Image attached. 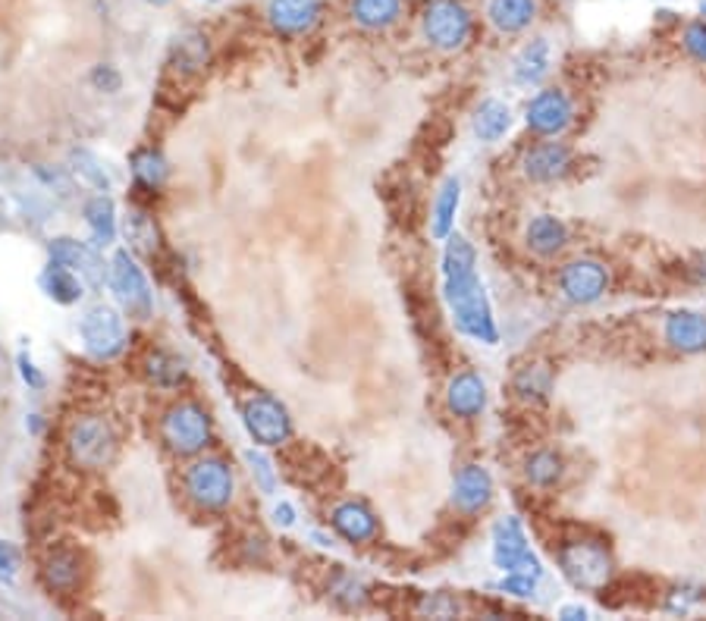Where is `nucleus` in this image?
Returning <instances> with one entry per match:
<instances>
[{
	"mask_svg": "<svg viewBox=\"0 0 706 621\" xmlns=\"http://www.w3.org/2000/svg\"><path fill=\"white\" fill-rule=\"evenodd\" d=\"M443 295L452 310V320L459 333L471 336L474 343L497 346L500 329L493 320V308L478 276V255L471 242L459 233H449L447 252H443Z\"/></svg>",
	"mask_w": 706,
	"mask_h": 621,
	"instance_id": "obj_1",
	"label": "nucleus"
},
{
	"mask_svg": "<svg viewBox=\"0 0 706 621\" xmlns=\"http://www.w3.org/2000/svg\"><path fill=\"white\" fill-rule=\"evenodd\" d=\"M421 35L430 48L456 54L474 35V13L465 0H428L421 10Z\"/></svg>",
	"mask_w": 706,
	"mask_h": 621,
	"instance_id": "obj_2",
	"label": "nucleus"
},
{
	"mask_svg": "<svg viewBox=\"0 0 706 621\" xmlns=\"http://www.w3.org/2000/svg\"><path fill=\"white\" fill-rule=\"evenodd\" d=\"M559 571L581 593H600L613 581V556L596 540H572L556 552Z\"/></svg>",
	"mask_w": 706,
	"mask_h": 621,
	"instance_id": "obj_3",
	"label": "nucleus"
},
{
	"mask_svg": "<svg viewBox=\"0 0 706 621\" xmlns=\"http://www.w3.org/2000/svg\"><path fill=\"white\" fill-rule=\"evenodd\" d=\"M183 487H186V496L198 509L221 512L233 502L236 477H233V468L226 465L224 458H198L186 468Z\"/></svg>",
	"mask_w": 706,
	"mask_h": 621,
	"instance_id": "obj_4",
	"label": "nucleus"
},
{
	"mask_svg": "<svg viewBox=\"0 0 706 621\" xmlns=\"http://www.w3.org/2000/svg\"><path fill=\"white\" fill-rule=\"evenodd\" d=\"M161 439L173 456H198L211 442V418L198 403L170 405L161 418Z\"/></svg>",
	"mask_w": 706,
	"mask_h": 621,
	"instance_id": "obj_5",
	"label": "nucleus"
},
{
	"mask_svg": "<svg viewBox=\"0 0 706 621\" xmlns=\"http://www.w3.org/2000/svg\"><path fill=\"white\" fill-rule=\"evenodd\" d=\"M66 446H70V458L75 465L89 468V471L108 468L116 456V437H113L111 424L104 418H94V415L73 420V427L66 434Z\"/></svg>",
	"mask_w": 706,
	"mask_h": 621,
	"instance_id": "obj_6",
	"label": "nucleus"
},
{
	"mask_svg": "<svg viewBox=\"0 0 706 621\" xmlns=\"http://www.w3.org/2000/svg\"><path fill=\"white\" fill-rule=\"evenodd\" d=\"M606 293H610V271L596 257H575L559 271V295L569 305L587 308V305H596Z\"/></svg>",
	"mask_w": 706,
	"mask_h": 621,
	"instance_id": "obj_7",
	"label": "nucleus"
},
{
	"mask_svg": "<svg viewBox=\"0 0 706 621\" xmlns=\"http://www.w3.org/2000/svg\"><path fill=\"white\" fill-rule=\"evenodd\" d=\"M493 562L505 574H534V578L543 574L540 559L534 556V549L528 543V533H524L515 515L502 518L500 525L493 528Z\"/></svg>",
	"mask_w": 706,
	"mask_h": 621,
	"instance_id": "obj_8",
	"label": "nucleus"
},
{
	"mask_svg": "<svg viewBox=\"0 0 706 621\" xmlns=\"http://www.w3.org/2000/svg\"><path fill=\"white\" fill-rule=\"evenodd\" d=\"M111 286L120 305L126 308L135 320H149L151 317V289L149 279L142 274V267L132 261L130 252H116L111 261Z\"/></svg>",
	"mask_w": 706,
	"mask_h": 621,
	"instance_id": "obj_9",
	"label": "nucleus"
},
{
	"mask_svg": "<svg viewBox=\"0 0 706 621\" xmlns=\"http://www.w3.org/2000/svg\"><path fill=\"white\" fill-rule=\"evenodd\" d=\"M242 420L248 437L260 446H279L293 434V420L274 396H252L242 405Z\"/></svg>",
	"mask_w": 706,
	"mask_h": 621,
	"instance_id": "obj_10",
	"label": "nucleus"
},
{
	"mask_svg": "<svg viewBox=\"0 0 706 621\" xmlns=\"http://www.w3.org/2000/svg\"><path fill=\"white\" fill-rule=\"evenodd\" d=\"M575 120V104L562 89H543L524 108V123L543 139H556Z\"/></svg>",
	"mask_w": 706,
	"mask_h": 621,
	"instance_id": "obj_11",
	"label": "nucleus"
},
{
	"mask_svg": "<svg viewBox=\"0 0 706 621\" xmlns=\"http://www.w3.org/2000/svg\"><path fill=\"white\" fill-rule=\"evenodd\" d=\"M82 339L85 348L98 355V358H113L116 352L126 346V329H123V317L108 305H98L85 317H82Z\"/></svg>",
	"mask_w": 706,
	"mask_h": 621,
	"instance_id": "obj_12",
	"label": "nucleus"
},
{
	"mask_svg": "<svg viewBox=\"0 0 706 621\" xmlns=\"http://www.w3.org/2000/svg\"><path fill=\"white\" fill-rule=\"evenodd\" d=\"M521 173L531 183H559L572 173V151L562 142H540L524 151Z\"/></svg>",
	"mask_w": 706,
	"mask_h": 621,
	"instance_id": "obj_13",
	"label": "nucleus"
},
{
	"mask_svg": "<svg viewBox=\"0 0 706 621\" xmlns=\"http://www.w3.org/2000/svg\"><path fill=\"white\" fill-rule=\"evenodd\" d=\"M264 17L279 35H305L320 19V0H267Z\"/></svg>",
	"mask_w": 706,
	"mask_h": 621,
	"instance_id": "obj_14",
	"label": "nucleus"
},
{
	"mask_svg": "<svg viewBox=\"0 0 706 621\" xmlns=\"http://www.w3.org/2000/svg\"><path fill=\"white\" fill-rule=\"evenodd\" d=\"M663 339L672 352L700 355V352H706V314L690 308L672 310L666 324H663Z\"/></svg>",
	"mask_w": 706,
	"mask_h": 621,
	"instance_id": "obj_15",
	"label": "nucleus"
},
{
	"mask_svg": "<svg viewBox=\"0 0 706 621\" xmlns=\"http://www.w3.org/2000/svg\"><path fill=\"white\" fill-rule=\"evenodd\" d=\"M493 499V477L481 465H465L452 480V506L462 515H478Z\"/></svg>",
	"mask_w": 706,
	"mask_h": 621,
	"instance_id": "obj_16",
	"label": "nucleus"
},
{
	"mask_svg": "<svg viewBox=\"0 0 706 621\" xmlns=\"http://www.w3.org/2000/svg\"><path fill=\"white\" fill-rule=\"evenodd\" d=\"M447 408L456 418L471 420L487 408V384L474 370H459L447 386Z\"/></svg>",
	"mask_w": 706,
	"mask_h": 621,
	"instance_id": "obj_17",
	"label": "nucleus"
},
{
	"mask_svg": "<svg viewBox=\"0 0 706 621\" xmlns=\"http://www.w3.org/2000/svg\"><path fill=\"white\" fill-rule=\"evenodd\" d=\"M51 261L70 267V271L82 276L89 286H101V283H104V264L98 261V255H94L89 245H82V242H75V238H54V242H51Z\"/></svg>",
	"mask_w": 706,
	"mask_h": 621,
	"instance_id": "obj_18",
	"label": "nucleus"
},
{
	"mask_svg": "<svg viewBox=\"0 0 706 621\" xmlns=\"http://www.w3.org/2000/svg\"><path fill=\"white\" fill-rule=\"evenodd\" d=\"M538 19V0H487V22L500 35H521Z\"/></svg>",
	"mask_w": 706,
	"mask_h": 621,
	"instance_id": "obj_19",
	"label": "nucleus"
},
{
	"mask_svg": "<svg viewBox=\"0 0 706 621\" xmlns=\"http://www.w3.org/2000/svg\"><path fill=\"white\" fill-rule=\"evenodd\" d=\"M524 242L538 257H556L569 245V226L553 214H538L524 230Z\"/></svg>",
	"mask_w": 706,
	"mask_h": 621,
	"instance_id": "obj_20",
	"label": "nucleus"
},
{
	"mask_svg": "<svg viewBox=\"0 0 706 621\" xmlns=\"http://www.w3.org/2000/svg\"><path fill=\"white\" fill-rule=\"evenodd\" d=\"M334 528L349 543H368L377 537V518L365 502H339L334 509Z\"/></svg>",
	"mask_w": 706,
	"mask_h": 621,
	"instance_id": "obj_21",
	"label": "nucleus"
},
{
	"mask_svg": "<svg viewBox=\"0 0 706 621\" xmlns=\"http://www.w3.org/2000/svg\"><path fill=\"white\" fill-rule=\"evenodd\" d=\"M550 67H553L550 41H546V38H534V41H528L519 51V57H515L512 75H515L519 85H540V82L546 79V73H550Z\"/></svg>",
	"mask_w": 706,
	"mask_h": 621,
	"instance_id": "obj_22",
	"label": "nucleus"
},
{
	"mask_svg": "<svg viewBox=\"0 0 706 621\" xmlns=\"http://www.w3.org/2000/svg\"><path fill=\"white\" fill-rule=\"evenodd\" d=\"M349 17L365 32H387L402 17V0H352Z\"/></svg>",
	"mask_w": 706,
	"mask_h": 621,
	"instance_id": "obj_23",
	"label": "nucleus"
},
{
	"mask_svg": "<svg viewBox=\"0 0 706 621\" xmlns=\"http://www.w3.org/2000/svg\"><path fill=\"white\" fill-rule=\"evenodd\" d=\"M82 581V559L73 549H57L44 562V584L54 593H73Z\"/></svg>",
	"mask_w": 706,
	"mask_h": 621,
	"instance_id": "obj_24",
	"label": "nucleus"
},
{
	"mask_svg": "<svg viewBox=\"0 0 706 621\" xmlns=\"http://www.w3.org/2000/svg\"><path fill=\"white\" fill-rule=\"evenodd\" d=\"M471 129H474V135L481 142L493 145V142H500L502 135L512 129V110H509V104L497 101V98H487L481 108L474 110Z\"/></svg>",
	"mask_w": 706,
	"mask_h": 621,
	"instance_id": "obj_25",
	"label": "nucleus"
},
{
	"mask_svg": "<svg viewBox=\"0 0 706 621\" xmlns=\"http://www.w3.org/2000/svg\"><path fill=\"white\" fill-rule=\"evenodd\" d=\"M462 202V183L456 176H449L447 183L440 185L437 202H433V217H430V233L437 238H449L452 223H456V211Z\"/></svg>",
	"mask_w": 706,
	"mask_h": 621,
	"instance_id": "obj_26",
	"label": "nucleus"
},
{
	"mask_svg": "<svg viewBox=\"0 0 706 621\" xmlns=\"http://www.w3.org/2000/svg\"><path fill=\"white\" fill-rule=\"evenodd\" d=\"M41 286H44V293L51 295L57 305H75L82 298V276L73 274L63 264H54V261L44 271V276H41Z\"/></svg>",
	"mask_w": 706,
	"mask_h": 621,
	"instance_id": "obj_27",
	"label": "nucleus"
},
{
	"mask_svg": "<svg viewBox=\"0 0 706 621\" xmlns=\"http://www.w3.org/2000/svg\"><path fill=\"white\" fill-rule=\"evenodd\" d=\"M565 475V461L562 456L556 452H550V449H543V452H534V456L528 458V465H524V477L540 487V490H550V487H556L559 480Z\"/></svg>",
	"mask_w": 706,
	"mask_h": 621,
	"instance_id": "obj_28",
	"label": "nucleus"
},
{
	"mask_svg": "<svg viewBox=\"0 0 706 621\" xmlns=\"http://www.w3.org/2000/svg\"><path fill=\"white\" fill-rule=\"evenodd\" d=\"M85 223L92 226L98 245H111L116 236V211L108 195H94L92 202L85 204Z\"/></svg>",
	"mask_w": 706,
	"mask_h": 621,
	"instance_id": "obj_29",
	"label": "nucleus"
},
{
	"mask_svg": "<svg viewBox=\"0 0 706 621\" xmlns=\"http://www.w3.org/2000/svg\"><path fill=\"white\" fill-rule=\"evenodd\" d=\"M173 60H176V70H183V73H198L207 63V38L198 35V32L180 35L176 38V44H173Z\"/></svg>",
	"mask_w": 706,
	"mask_h": 621,
	"instance_id": "obj_30",
	"label": "nucleus"
},
{
	"mask_svg": "<svg viewBox=\"0 0 706 621\" xmlns=\"http://www.w3.org/2000/svg\"><path fill=\"white\" fill-rule=\"evenodd\" d=\"M550 389H553V374L543 365L521 367L515 377V393L524 403H543L550 396Z\"/></svg>",
	"mask_w": 706,
	"mask_h": 621,
	"instance_id": "obj_31",
	"label": "nucleus"
},
{
	"mask_svg": "<svg viewBox=\"0 0 706 621\" xmlns=\"http://www.w3.org/2000/svg\"><path fill=\"white\" fill-rule=\"evenodd\" d=\"M132 173H135V180L142 185L161 189L164 180H167V161H164L157 151H142V154H135V161H132Z\"/></svg>",
	"mask_w": 706,
	"mask_h": 621,
	"instance_id": "obj_32",
	"label": "nucleus"
},
{
	"mask_svg": "<svg viewBox=\"0 0 706 621\" xmlns=\"http://www.w3.org/2000/svg\"><path fill=\"white\" fill-rule=\"evenodd\" d=\"M149 377L157 386H176L186 377V367L180 358H173L167 352H154L149 358Z\"/></svg>",
	"mask_w": 706,
	"mask_h": 621,
	"instance_id": "obj_33",
	"label": "nucleus"
},
{
	"mask_svg": "<svg viewBox=\"0 0 706 621\" xmlns=\"http://www.w3.org/2000/svg\"><path fill=\"white\" fill-rule=\"evenodd\" d=\"M73 164H75V173H79V176H85L94 189H101V192H108V189H111V176L104 173V166H101V161H98L94 154H89V151H73Z\"/></svg>",
	"mask_w": 706,
	"mask_h": 621,
	"instance_id": "obj_34",
	"label": "nucleus"
},
{
	"mask_svg": "<svg viewBox=\"0 0 706 621\" xmlns=\"http://www.w3.org/2000/svg\"><path fill=\"white\" fill-rule=\"evenodd\" d=\"M682 44H685L690 60H697V63H704L706 67V19H694V22L685 26Z\"/></svg>",
	"mask_w": 706,
	"mask_h": 621,
	"instance_id": "obj_35",
	"label": "nucleus"
},
{
	"mask_svg": "<svg viewBox=\"0 0 706 621\" xmlns=\"http://www.w3.org/2000/svg\"><path fill=\"white\" fill-rule=\"evenodd\" d=\"M248 465H252V475L258 480V487L264 493H274L277 490V475H274V465L267 461V458L260 456V452H248Z\"/></svg>",
	"mask_w": 706,
	"mask_h": 621,
	"instance_id": "obj_36",
	"label": "nucleus"
},
{
	"mask_svg": "<svg viewBox=\"0 0 706 621\" xmlns=\"http://www.w3.org/2000/svg\"><path fill=\"white\" fill-rule=\"evenodd\" d=\"M424 612H428L430 619H452V615H459V600L456 597H449V593H433V597H428L424 600V605H421Z\"/></svg>",
	"mask_w": 706,
	"mask_h": 621,
	"instance_id": "obj_37",
	"label": "nucleus"
},
{
	"mask_svg": "<svg viewBox=\"0 0 706 621\" xmlns=\"http://www.w3.org/2000/svg\"><path fill=\"white\" fill-rule=\"evenodd\" d=\"M92 85L98 89V92H120V85H123V79H120V73H116V67H111V63H101V67H94L92 70Z\"/></svg>",
	"mask_w": 706,
	"mask_h": 621,
	"instance_id": "obj_38",
	"label": "nucleus"
},
{
	"mask_svg": "<svg viewBox=\"0 0 706 621\" xmlns=\"http://www.w3.org/2000/svg\"><path fill=\"white\" fill-rule=\"evenodd\" d=\"M538 581L540 578H534V574H505V581L500 587L512 597H534Z\"/></svg>",
	"mask_w": 706,
	"mask_h": 621,
	"instance_id": "obj_39",
	"label": "nucleus"
},
{
	"mask_svg": "<svg viewBox=\"0 0 706 621\" xmlns=\"http://www.w3.org/2000/svg\"><path fill=\"white\" fill-rule=\"evenodd\" d=\"M19 568V556L13 543H7V540H0V578H13Z\"/></svg>",
	"mask_w": 706,
	"mask_h": 621,
	"instance_id": "obj_40",
	"label": "nucleus"
},
{
	"mask_svg": "<svg viewBox=\"0 0 706 621\" xmlns=\"http://www.w3.org/2000/svg\"><path fill=\"white\" fill-rule=\"evenodd\" d=\"M19 367H22V380H25V384L29 386H44V377H41V374H38L35 370V365H32V362H29V358H25V355H22V358H19Z\"/></svg>",
	"mask_w": 706,
	"mask_h": 621,
	"instance_id": "obj_41",
	"label": "nucleus"
},
{
	"mask_svg": "<svg viewBox=\"0 0 706 621\" xmlns=\"http://www.w3.org/2000/svg\"><path fill=\"white\" fill-rule=\"evenodd\" d=\"M274 521H277V525H283V528H289V525L296 521L293 506H286V502H283V506H277V509H274Z\"/></svg>",
	"mask_w": 706,
	"mask_h": 621,
	"instance_id": "obj_42",
	"label": "nucleus"
},
{
	"mask_svg": "<svg viewBox=\"0 0 706 621\" xmlns=\"http://www.w3.org/2000/svg\"><path fill=\"white\" fill-rule=\"evenodd\" d=\"M559 619H587V609H584V605H562V609H559Z\"/></svg>",
	"mask_w": 706,
	"mask_h": 621,
	"instance_id": "obj_43",
	"label": "nucleus"
},
{
	"mask_svg": "<svg viewBox=\"0 0 706 621\" xmlns=\"http://www.w3.org/2000/svg\"><path fill=\"white\" fill-rule=\"evenodd\" d=\"M694 271H697V276H700V279H704V283H706V257H700V264H697Z\"/></svg>",
	"mask_w": 706,
	"mask_h": 621,
	"instance_id": "obj_44",
	"label": "nucleus"
},
{
	"mask_svg": "<svg viewBox=\"0 0 706 621\" xmlns=\"http://www.w3.org/2000/svg\"><path fill=\"white\" fill-rule=\"evenodd\" d=\"M149 3H154V7H164V3H170V0H149Z\"/></svg>",
	"mask_w": 706,
	"mask_h": 621,
	"instance_id": "obj_45",
	"label": "nucleus"
},
{
	"mask_svg": "<svg viewBox=\"0 0 706 621\" xmlns=\"http://www.w3.org/2000/svg\"><path fill=\"white\" fill-rule=\"evenodd\" d=\"M700 13H704V17H706V0H704V3H700Z\"/></svg>",
	"mask_w": 706,
	"mask_h": 621,
	"instance_id": "obj_46",
	"label": "nucleus"
}]
</instances>
